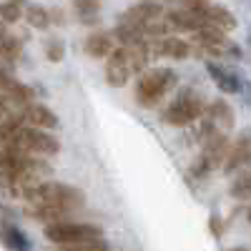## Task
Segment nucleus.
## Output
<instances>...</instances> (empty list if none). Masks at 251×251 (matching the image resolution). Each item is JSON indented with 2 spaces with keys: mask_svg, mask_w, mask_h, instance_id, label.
I'll list each match as a JSON object with an SVG mask.
<instances>
[{
  "mask_svg": "<svg viewBox=\"0 0 251 251\" xmlns=\"http://www.w3.org/2000/svg\"><path fill=\"white\" fill-rule=\"evenodd\" d=\"M23 196L30 206H58L63 211H73V208H80L86 196H83L80 188L58 183V181H40L35 186L23 188Z\"/></svg>",
  "mask_w": 251,
  "mask_h": 251,
  "instance_id": "obj_1",
  "label": "nucleus"
},
{
  "mask_svg": "<svg viewBox=\"0 0 251 251\" xmlns=\"http://www.w3.org/2000/svg\"><path fill=\"white\" fill-rule=\"evenodd\" d=\"M176 80H178V75L171 68H151V71H146L138 78V83H136V100L141 103L143 108H151L176 86Z\"/></svg>",
  "mask_w": 251,
  "mask_h": 251,
  "instance_id": "obj_2",
  "label": "nucleus"
},
{
  "mask_svg": "<svg viewBox=\"0 0 251 251\" xmlns=\"http://www.w3.org/2000/svg\"><path fill=\"white\" fill-rule=\"evenodd\" d=\"M203 111H206L203 98H201L199 93H194V91H183V93L171 103V106L163 111L161 121H163L166 126H176V128H181V126L196 123V121L203 116Z\"/></svg>",
  "mask_w": 251,
  "mask_h": 251,
  "instance_id": "obj_3",
  "label": "nucleus"
},
{
  "mask_svg": "<svg viewBox=\"0 0 251 251\" xmlns=\"http://www.w3.org/2000/svg\"><path fill=\"white\" fill-rule=\"evenodd\" d=\"M3 146H10L20 153H43V156H53L60 151V143L53 136L43 133V128H25V131L20 128Z\"/></svg>",
  "mask_w": 251,
  "mask_h": 251,
  "instance_id": "obj_4",
  "label": "nucleus"
},
{
  "mask_svg": "<svg viewBox=\"0 0 251 251\" xmlns=\"http://www.w3.org/2000/svg\"><path fill=\"white\" fill-rule=\"evenodd\" d=\"M100 228L93 224H71V221H55L46 226V239L53 244H78V241H88V239H98Z\"/></svg>",
  "mask_w": 251,
  "mask_h": 251,
  "instance_id": "obj_5",
  "label": "nucleus"
},
{
  "mask_svg": "<svg viewBox=\"0 0 251 251\" xmlns=\"http://www.w3.org/2000/svg\"><path fill=\"white\" fill-rule=\"evenodd\" d=\"M226 149H228V138L224 131H216L211 133L206 141H203V153L199 156L196 166H194V174L196 176H206L211 174L214 169H219L221 161L226 158Z\"/></svg>",
  "mask_w": 251,
  "mask_h": 251,
  "instance_id": "obj_6",
  "label": "nucleus"
},
{
  "mask_svg": "<svg viewBox=\"0 0 251 251\" xmlns=\"http://www.w3.org/2000/svg\"><path fill=\"white\" fill-rule=\"evenodd\" d=\"M163 15V8L161 3H151V0H146V3H138V5H131L121 15V23H136V25H143L149 23V20H156Z\"/></svg>",
  "mask_w": 251,
  "mask_h": 251,
  "instance_id": "obj_7",
  "label": "nucleus"
},
{
  "mask_svg": "<svg viewBox=\"0 0 251 251\" xmlns=\"http://www.w3.org/2000/svg\"><path fill=\"white\" fill-rule=\"evenodd\" d=\"M201 15H203V23L211 25V28H219V30H234L236 28V18L234 13H228L226 8L221 5H201Z\"/></svg>",
  "mask_w": 251,
  "mask_h": 251,
  "instance_id": "obj_8",
  "label": "nucleus"
},
{
  "mask_svg": "<svg viewBox=\"0 0 251 251\" xmlns=\"http://www.w3.org/2000/svg\"><path fill=\"white\" fill-rule=\"evenodd\" d=\"M23 121L30 123L33 128H55V126H58V116L50 108H46V106H38V103L25 106Z\"/></svg>",
  "mask_w": 251,
  "mask_h": 251,
  "instance_id": "obj_9",
  "label": "nucleus"
},
{
  "mask_svg": "<svg viewBox=\"0 0 251 251\" xmlns=\"http://www.w3.org/2000/svg\"><path fill=\"white\" fill-rule=\"evenodd\" d=\"M194 40L208 53H219L221 48H226V33L219 30V28H211V25H203L199 30H194Z\"/></svg>",
  "mask_w": 251,
  "mask_h": 251,
  "instance_id": "obj_10",
  "label": "nucleus"
},
{
  "mask_svg": "<svg viewBox=\"0 0 251 251\" xmlns=\"http://www.w3.org/2000/svg\"><path fill=\"white\" fill-rule=\"evenodd\" d=\"M224 161H226L224 163V171L226 174H234L236 169H241V166L249 163V133L246 131L239 136V141L231 146V151H228V156Z\"/></svg>",
  "mask_w": 251,
  "mask_h": 251,
  "instance_id": "obj_11",
  "label": "nucleus"
},
{
  "mask_svg": "<svg viewBox=\"0 0 251 251\" xmlns=\"http://www.w3.org/2000/svg\"><path fill=\"white\" fill-rule=\"evenodd\" d=\"M208 121L216 131H226L234 126V111L226 100H214V106L208 108Z\"/></svg>",
  "mask_w": 251,
  "mask_h": 251,
  "instance_id": "obj_12",
  "label": "nucleus"
},
{
  "mask_svg": "<svg viewBox=\"0 0 251 251\" xmlns=\"http://www.w3.org/2000/svg\"><path fill=\"white\" fill-rule=\"evenodd\" d=\"M0 241H3V246L8 251H30L28 236L20 231L18 226H10V224H5L3 228H0Z\"/></svg>",
  "mask_w": 251,
  "mask_h": 251,
  "instance_id": "obj_13",
  "label": "nucleus"
},
{
  "mask_svg": "<svg viewBox=\"0 0 251 251\" xmlns=\"http://www.w3.org/2000/svg\"><path fill=\"white\" fill-rule=\"evenodd\" d=\"M206 71L211 73V78L216 80V86H219L224 93H239L241 83H239V78H236L234 73L224 71L221 66H216V63H206Z\"/></svg>",
  "mask_w": 251,
  "mask_h": 251,
  "instance_id": "obj_14",
  "label": "nucleus"
},
{
  "mask_svg": "<svg viewBox=\"0 0 251 251\" xmlns=\"http://www.w3.org/2000/svg\"><path fill=\"white\" fill-rule=\"evenodd\" d=\"M113 50V33H93L86 38V53L93 58H106Z\"/></svg>",
  "mask_w": 251,
  "mask_h": 251,
  "instance_id": "obj_15",
  "label": "nucleus"
},
{
  "mask_svg": "<svg viewBox=\"0 0 251 251\" xmlns=\"http://www.w3.org/2000/svg\"><path fill=\"white\" fill-rule=\"evenodd\" d=\"M28 153H20L15 149H10V146H3L0 149V171H5L10 176H18L20 169H23V163H25Z\"/></svg>",
  "mask_w": 251,
  "mask_h": 251,
  "instance_id": "obj_16",
  "label": "nucleus"
},
{
  "mask_svg": "<svg viewBox=\"0 0 251 251\" xmlns=\"http://www.w3.org/2000/svg\"><path fill=\"white\" fill-rule=\"evenodd\" d=\"M103 0H73V10L83 25H96Z\"/></svg>",
  "mask_w": 251,
  "mask_h": 251,
  "instance_id": "obj_17",
  "label": "nucleus"
},
{
  "mask_svg": "<svg viewBox=\"0 0 251 251\" xmlns=\"http://www.w3.org/2000/svg\"><path fill=\"white\" fill-rule=\"evenodd\" d=\"M5 91L10 93L13 103H18V106H30V103L35 100V93H33V88L23 86V83H18V80H10Z\"/></svg>",
  "mask_w": 251,
  "mask_h": 251,
  "instance_id": "obj_18",
  "label": "nucleus"
},
{
  "mask_svg": "<svg viewBox=\"0 0 251 251\" xmlns=\"http://www.w3.org/2000/svg\"><path fill=\"white\" fill-rule=\"evenodd\" d=\"M20 126H23V116H13V113L0 111V143H5L15 131H20Z\"/></svg>",
  "mask_w": 251,
  "mask_h": 251,
  "instance_id": "obj_19",
  "label": "nucleus"
},
{
  "mask_svg": "<svg viewBox=\"0 0 251 251\" xmlns=\"http://www.w3.org/2000/svg\"><path fill=\"white\" fill-rule=\"evenodd\" d=\"M20 50H23V40L20 38H13V35H3L0 38V58L3 60H18Z\"/></svg>",
  "mask_w": 251,
  "mask_h": 251,
  "instance_id": "obj_20",
  "label": "nucleus"
},
{
  "mask_svg": "<svg viewBox=\"0 0 251 251\" xmlns=\"http://www.w3.org/2000/svg\"><path fill=\"white\" fill-rule=\"evenodd\" d=\"M25 20L33 28H38V30H46L50 25V15H48V10L43 5H30L25 10Z\"/></svg>",
  "mask_w": 251,
  "mask_h": 251,
  "instance_id": "obj_21",
  "label": "nucleus"
},
{
  "mask_svg": "<svg viewBox=\"0 0 251 251\" xmlns=\"http://www.w3.org/2000/svg\"><path fill=\"white\" fill-rule=\"evenodd\" d=\"M60 251H108L106 241L100 236L98 239H88V241H78V244H66Z\"/></svg>",
  "mask_w": 251,
  "mask_h": 251,
  "instance_id": "obj_22",
  "label": "nucleus"
},
{
  "mask_svg": "<svg viewBox=\"0 0 251 251\" xmlns=\"http://www.w3.org/2000/svg\"><path fill=\"white\" fill-rule=\"evenodd\" d=\"M63 55H66V46H63L60 38H48L46 40V58L50 63H60Z\"/></svg>",
  "mask_w": 251,
  "mask_h": 251,
  "instance_id": "obj_23",
  "label": "nucleus"
},
{
  "mask_svg": "<svg viewBox=\"0 0 251 251\" xmlns=\"http://www.w3.org/2000/svg\"><path fill=\"white\" fill-rule=\"evenodd\" d=\"M249 183H251V178H249V174H244L241 178L234 181L231 194H234L236 199H241V201H249Z\"/></svg>",
  "mask_w": 251,
  "mask_h": 251,
  "instance_id": "obj_24",
  "label": "nucleus"
},
{
  "mask_svg": "<svg viewBox=\"0 0 251 251\" xmlns=\"http://www.w3.org/2000/svg\"><path fill=\"white\" fill-rule=\"evenodd\" d=\"M0 18H3V23H15V20H20V5L3 3L0 5Z\"/></svg>",
  "mask_w": 251,
  "mask_h": 251,
  "instance_id": "obj_25",
  "label": "nucleus"
},
{
  "mask_svg": "<svg viewBox=\"0 0 251 251\" xmlns=\"http://www.w3.org/2000/svg\"><path fill=\"white\" fill-rule=\"evenodd\" d=\"M48 15H50V20H53V23H58V25H63V23H66V20H63V10H60V8H55L53 13L48 10Z\"/></svg>",
  "mask_w": 251,
  "mask_h": 251,
  "instance_id": "obj_26",
  "label": "nucleus"
},
{
  "mask_svg": "<svg viewBox=\"0 0 251 251\" xmlns=\"http://www.w3.org/2000/svg\"><path fill=\"white\" fill-rule=\"evenodd\" d=\"M186 3V8H196V5H206L208 0H183Z\"/></svg>",
  "mask_w": 251,
  "mask_h": 251,
  "instance_id": "obj_27",
  "label": "nucleus"
},
{
  "mask_svg": "<svg viewBox=\"0 0 251 251\" xmlns=\"http://www.w3.org/2000/svg\"><path fill=\"white\" fill-rule=\"evenodd\" d=\"M8 83H10V78H8L3 71H0V88H8Z\"/></svg>",
  "mask_w": 251,
  "mask_h": 251,
  "instance_id": "obj_28",
  "label": "nucleus"
},
{
  "mask_svg": "<svg viewBox=\"0 0 251 251\" xmlns=\"http://www.w3.org/2000/svg\"><path fill=\"white\" fill-rule=\"evenodd\" d=\"M211 231L221 234V224H219V219H211Z\"/></svg>",
  "mask_w": 251,
  "mask_h": 251,
  "instance_id": "obj_29",
  "label": "nucleus"
},
{
  "mask_svg": "<svg viewBox=\"0 0 251 251\" xmlns=\"http://www.w3.org/2000/svg\"><path fill=\"white\" fill-rule=\"evenodd\" d=\"M228 251H246V246H234V249H228Z\"/></svg>",
  "mask_w": 251,
  "mask_h": 251,
  "instance_id": "obj_30",
  "label": "nucleus"
},
{
  "mask_svg": "<svg viewBox=\"0 0 251 251\" xmlns=\"http://www.w3.org/2000/svg\"><path fill=\"white\" fill-rule=\"evenodd\" d=\"M8 3H15V5H23L25 0H8Z\"/></svg>",
  "mask_w": 251,
  "mask_h": 251,
  "instance_id": "obj_31",
  "label": "nucleus"
},
{
  "mask_svg": "<svg viewBox=\"0 0 251 251\" xmlns=\"http://www.w3.org/2000/svg\"><path fill=\"white\" fill-rule=\"evenodd\" d=\"M3 108H5V98H3V96H0V111H3Z\"/></svg>",
  "mask_w": 251,
  "mask_h": 251,
  "instance_id": "obj_32",
  "label": "nucleus"
}]
</instances>
